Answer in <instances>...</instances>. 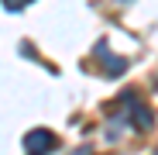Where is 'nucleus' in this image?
I'll return each mask as SVG.
<instances>
[{
	"label": "nucleus",
	"mask_w": 158,
	"mask_h": 155,
	"mask_svg": "<svg viewBox=\"0 0 158 155\" xmlns=\"http://www.w3.org/2000/svg\"><path fill=\"white\" fill-rule=\"evenodd\" d=\"M28 148H31V152H45V148H52V135H48V131H35V135H28Z\"/></svg>",
	"instance_id": "1"
}]
</instances>
